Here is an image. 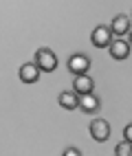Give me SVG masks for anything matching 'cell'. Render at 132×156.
<instances>
[{"mask_svg":"<svg viewBox=\"0 0 132 156\" xmlns=\"http://www.w3.org/2000/svg\"><path fill=\"white\" fill-rule=\"evenodd\" d=\"M110 31L112 33H117V35H123V33H130V20H128V16H115V20H112V24H110Z\"/></svg>","mask_w":132,"mask_h":156,"instance_id":"9","label":"cell"},{"mask_svg":"<svg viewBox=\"0 0 132 156\" xmlns=\"http://www.w3.org/2000/svg\"><path fill=\"white\" fill-rule=\"evenodd\" d=\"M128 44H130V46H132V31H130V42H128Z\"/></svg>","mask_w":132,"mask_h":156,"instance_id":"14","label":"cell"},{"mask_svg":"<svg viewBox=\"0 0 132 156\" xmlns=\"http://www.w3.org/2000/svg\"><path fill=\"white\" fill-rule=\"evenodd\" d=\"M33 64L40 68V70H44V73H53L55 68H57V57H55V53L51 48H40V51H35V62Z\"/></svg>","mask_w":132,"mask_h":156,"instance_id":"1","label":"cell"},{"mask_svg":"<svg viewBox=\"0 0 132 156\" xmlns=\"http://www.w3.org/2000/svg\"><path fill=\"white\" fill-rule=\"evenodd\" d=\"M123 141L132 143V123H128V126L123 128Z\"/></svg>","mask_w":132,"mask_h":156,"instance_id":"12","label":"cell"},{"mask_svg":"<svg viewBox=\"0 0 132 156\" xmlns=\"http://www.w3.org/2000/svg\"><path fill=\"white\" fill-rule=\"evenodd\" d=\"M68 70L73 73V75H88V68H90V59L84 55V53H75L68 57Z\"/></svg>","mask_w":132,"mask_h":156,"instance_id":"2","label":"cell"},{"mask_svg":"<svg viewBox=\"0 0 132 156\" xmlns=\"http://www.w3.org/2000/svg\"><path fill=\"white\" fill-rule=\"evenodd\" d=\"M59 106L66 108V110H75L79 106V97L75 95V92H70V90H64V92H59Z\"/></svg>","mask_w":132,"mask_h":156,"instance_id":"10","label":"cell"},{"mask_svg":"<svg viewBox=\"0 0 132 156\" xmlns=\"http://www.w3.org/2000/svg\"><path fill=\"white\" fill-rule=\"evenodd\" d=\"M90 134H93V139L99 141V143L108 141V136H110V126H108V121H106V119H95V121H90Z\"/></svg>","mask_w":132,"mask_h":156,"instance_id":"3","label":"cell"},{"mask_svg":"<svg viewBox=\"0 0 132 156\" xmlns=\"http://www.w3.org/2000/svg\"><path fill=\"white\" fill-rule=\"evenodd\" d=\"M93 88H95V81L90 79L88 75H77L75 81H73L75 95H88V92H93Z\"/></svg>","mask_w":132,"mask_h":156,"instance_id":"6","label":"cell"},{"mask_svg":"<svg viewBox=\"0 0 132 156\" xmlns=\"http://www.w3.org/2000/svg\"><path fill=\"white\" fill-rule=\"evenodd\" d=\"M90 40H93V44L97 48H106V46H110V42H112V31L108 27H97L93 31V35H90Z\"/></svg>","mask_w":132,"mask_h":156,"instance_id":"4","label":"cell"},{"mask_svg":"<svg viewBox=\"0 0 132 156\" xmlns=\"http://www.w3.org/2000/svg\"><path fill=\"white\" fill-rule=\"evenodd\" d=\"M77 108H82L86 114H88V112H97V110H99V99L93 95V92L82 95V97H79V106H77Z\"/></svg>","mask_w":132,"mask_h":156,"instance_id":"8","label":"cell"},{"mask_svg":"<svg viewBox=\"0 0 132 156\" xmlns=\"http://www.w3.org/2000/svg\"><path fill=\"white\" fill-rule=\"evenodd\" d=\"M115 156H132V143H128V141L117 143V147H115Z\"/></svg>","mask_w":132,"mask_h":156,"instance_id":"11","label":"cell"},{"mask_svg":"<svg viewBox=\"0 0 132 156\" xmlns=\"http://www.w3.org/2000/svg\"><path fill=\"white\" fill-rule=\"evenodd\" d=\"M62 156H82V152H79L77 147H66V150L62 152Z\"/></svg>","mask_w":132,"mask_h":156,"instance_id":"13","label":"cell"},{"mask_svg":"<svg viewBox=\"0 0 132 156\" xmlns=\"http://www.w3.org/2000/svg\"><path fill=\"white\" fill-rule=\"evenodd\" d=\"M108 48H110V55H112L115 59H126V57L130 55V44L126 42L123 37H119V40H112Z\"/></svg>","mask_w":132,"mask_h":156,"instance_id":"5","label":"cell"},{"mask_svg":"<svg viewBox=\"0 0 132 156\" xmlns=\"http://www.w3.org/2000/svg\"><path fill=\"white\" fill-rule=\"evenodd\" d=\"M37 77H40V68L35 64H22L20 66V79L24 84H35Z\"/></svg>","mask_w":132,"mask_h":156,"instance_id":"7","label":"cell"}]
</instances>
